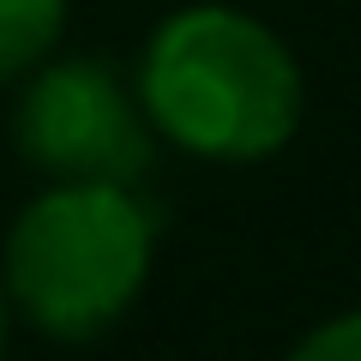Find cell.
I'll use <instances>...</instances> for the list:
<instances>
[{"mask_svg":"<svg viewBox=\"0 0 361 361\" xmlns=\"http://www.w3.org/2000/svg\"><path fill=\"white\" fill-rule=\"evenodd\" d=\"M133 97L157 139L205 163L277 157L307 109V85L289 42L223 0L180 6L151 30Z\"/></svg>","mask_w":361,"mask_h":361,"instance_id":"obj_1","label":"cell"},{"mask_svg":"<svg viewBox=\"0 0 361 361\" xmlns=\"http://www.w3.org/2000/svg\"><path fill=\"white\" fill-rule=\"evenodd\" d=\"M151 211L133 187L109 180H49L18 211L0 259V283L30 325L54 343L109 331L151 277Z\"/></svg>","mask_w":361,"mask_h":361,"instance_id":"obj_2","label":"cell"},{"mask_svg":"<svg viewBox=\"0 0 361 361\" xmlns=\"http://www.w3.org/2000/svg\"><path fill=\"white\" fill-rule=\"evenodd\" d=\"M13 139L37 175L49 180H109L139 187L151 175V121L139 97L103 61H42L18 97Z\"/></svg>","mask_w":361,"mask_h":361,"instance_id":"obj_3","label":"cell"},{"mask_svg":"<svg viewBox=\"0 0 361 361\" xmlns=\"http://www.w3.org/2000/svg\"><path fill=\"white\" fill-rule=\"evenodd\" d=\"M66 30V0H0V85L37 73Z\"/></svg>","mask_w":361,"mask_h":361,"instance_id":"obj_4","label":"cell"},{"mask_svg":"<svg viewBox=\"0 0 361 361\" xmlns=\"http://www.w3.org/2000/svg\"><path fill=\"white\" fill-rule=\"evenodd\" d=\"M283 361H361V313H337V319L313 325Z\"/></svg>","mask_w":361,"mask_h":361,"instance_id":"obj_5","label":"cell"},{"mask_svg":"<svg viewBox=\"0 0 361 361\" xmlns=\"http://www.w3.org/2000/svg\"><path fill=\"white\" fill-rule=\"evenodd\" d=\"M0 337H6V283H0Z\"/></svg>","mask_w":361,"mask_h":361,"instance_id":"obj_6","label":"cell"}]
</instances>
